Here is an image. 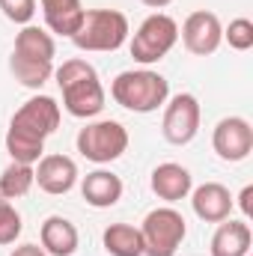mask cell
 I'll return each mask as SVG.
<instances>
[{"instance_id":"obj_1","label":"cell","mask_w":253,"mask_h":256,"mask_svg":"<svg viewBox=\"0 0 253 256\" xmlns=\"http://www.w3.org/2000/svg\"><path fill=\"white\" fill-rule=\"evenodd\" d=\"M57 84L63 90V108L78 116V120H92L104 110V86L98 80V72L96 66L74 57V60H66L57 72Z\"/></svg>"},{"instance_id":"obj_2","label":"cell","mask_w":253,"mask_h":256,"mask_svg":"<svg viewBox=\"0 0 253 256\" xmlns=\"http://www.w3.org/2000/svg\"><path fill=\"white\" fill-rule=\"evenodd\" d=\"M110 96L131 114H152L170 98V80L152 68H128L114 78Z\"/></svg>"},{"instance_id":"obj_3","label":"cell","mask_w":253,"mask_h":256,"mask_svg":"<svg viewBox=\"0 0 253 256\" xmlns=\"http://www.w3.org/2000/svg\"><path fill=\"white\" fill-rule=\"evenodd\" d=\"M128 18L120 9H86L72 42L80 51H120L128 39Z\"/></svg>"},{"instance_id":"obj_4","label":"cell","mask_w":253,"mask_h":256,"mask_svg":"<svg viewBox=\"0 0 253 256\" xmlns=\"http://www.w3.org/2000/svg\"><path fill=\"white\" fill-rule=\"evenodd\" d=\"M140 236H143L146 256H176V250L182 248V242L188 236V224H185L182 212H176L173 206H161L143 218Z\"/></svg>"},{"instance_id":"obj_5","label":"cell","mask_w":253,"mask_h":256,"mask_svg":"<svg viewBox=\"0 0 253 256\" xmlns=\"http://www.w3.org/2000/svg\"><path fill=\"white\" fill-rule=\"evenodd\" d=\"M176 42H179V24L170 15L155 12L137 27L134 39H131V57L140 66H152L164 60L176 48Z\"/></svg>"},{"instance_id":"obj_6","label":"cell","mask_w":253,"mask_h":256,"mask_svg":"<svg viewBox=\"0 0 253 256\" xmlns=\"http://www.w3.org/2000/svg\"><path fill=\"white\" fill-rule=\"evenodd\" d=\"M78 152L92 164H110L128 149V131L116 120H98L78 131Z\"/></svg>"},{"instance_id":"obj_7","label":"cell","mask_w":253,"mask_h":256,"mask_svg":"<svg viewBox=\"0 0 253 256\" xmlns=\"http://www.w3.org/2000/svg\"><path fill=\"white\" fill-rule=\"evenodd\" d=\"M200 102L190 92H179L164 102V120H161V134L173 146H188L200 131Z\"/></svg>"},{"instance_id":"obj_8","label":"cell","mask_w":253,"mask_h":256,"mask_svg":"<svg viewBox=\"0 0 253 256\" xmlns=\"http://www.w3.org/2000/svg\"><path fill=\"white\" fill-rule=\"evenodd\" d=\"M9 128L18 131V134H27V137H33V140H42V143H45V140L60 128V104H57L51 96H33L30 102H24V104L15 110Z\"/></svg>"},{"instance_id":"obj_9","label":"cell","mask_w":253,"mask_h":256,"mask_svg":"<svg viewBox=\"0 0 253 256\" xmlns=\"http://www.w3.org/2000/svg\"><path fill=\"white\" fill-rule=\"evenodd\" d=\"M179 36H182L185 48H188L194 57H208L224 42V24H220V18L214 12L196 9V12H190L188 18H185Z\"/></svg>"},{"instance_id":"obj_10","label":"cell","mask_w":253,"mask_h":256,"mask_svg":"<svg viewBox=\"0 0 253 256\" xmlns=\"http://www.w3.org/2000/svg\"><path fill=\"white\" fill-rule=\"evenodd\" d=\"M212 146L218 152V158L238 164L253 152V128L244 116H226L220 120L212 131Z\"/></svg>"},{"instance_id":"obj_11","label":"cell","mask_w":253,"mask_h":256,"mask_svg":"<svg viewBox=\"0 0 253 256\" xmlns=\"http://www.w3.org/2000/svg\"><path fill=\"white\" fill-rule=\"evenodd\" d=\"M36 185L51 196H63L78 182V164L68 155H42L33 167Z\"/></svg>"},{"instance_id":"obj_12","label":"cell","mask_w":253,"mask_h":256,"mask_svg":"<svg viewBox=\"0 0 253 256\" xmlns=\"http://www.w3.org/2000/svg\"><path fill=\"white\" fill-rule=\"evenodd\" d=\"M190 206H194V214H196L200 220H206V224H220V220L230 218L236 200H232V194H230L226 185H220V182H206V185H200V188L190 191Z\"/></svg>"},{"instance_id":"obj_13","label":"cell","mask_w":253,"mask_h":256,"mask_svg":"<svg viewBox=\"0 0 253 256\" xmlns=\"http://www.w3.org/2000/svg\"><path fill=\"white\" fill-rule=\"evenodd\" d=\"M149 185H152V194H155L158 200H164V202H179V200H185V196L194 191V179H190L188 167H182V164H176V161L158 164V167L152 170Z\"/></svg>"},{"instance_id":"obj_14","label":"cell","mask_w":253,"mask_h":256,"mask_svg":"<svg viewBox=\"0 0 253 256\" xmlns=\"http://www.w3.org/2000/svg\"><path fill=\"white\" fill-rule=\"evenodd\" d=\"M122 191H126L122 179L116 173H110V170H92L80 182V194H84L86 206H92V208H110V206H116L122 200Z\"/></svg>"},{"instance_id":"obj_15","label":"cell","mask_w":253,"mask_h":256,"mask_svg":"<svg viewBox=\"0 0 253 256\" xmlns=\"http://www.w3.org/2000/svg\"><path fill=\"white\" fill-rule=\"evenodd\" d=\"M39 242H42V250L48 256H72L78 250L80 236H78V226L68 218L51 214L39 230Z\"/></svg>"},{"instance_id":"obj_16","label":"cell","mask_w":253,"mask_h":256,"mask_svg":"<svg viewBox=\"0 0 253 256\" xmlns=\"http://www.w3.org/2000/svg\"><path fill=\"white\" fill-rule=\"evenodd\" d=\"M253 232L244 220H220L212 236V256H248L250 254Z\"/></svg>"},{"instance_id":"obj_17","label":"cell","mask_w":253,"mask_h":256,"mask_svg":"<svg viewBox=\"0 0 253 256\" xmlns=\"http://www.w3.org/2000/svg\"><path fill=\"white\" fill-rule=\"evenodd\" d=\"M54 54H57V45H54L51 33H45L42 27L24 24V30L15 36L12 57L30 60V63H54Z\"/></svg>"},{"instance_id":"obj_18","label":"cell","mask_w":253,"mask_h":256,"mask_svg":"<svg viewBox=\"0 0 253 256\" xmlns=\"http://www.w3.org/2000/svg\"><path fill=\"white\" fill-rule=\"evenodd\" d=\"M102 244L110 256H143L140 226H131V224H110L102 232Z\"/></svg>"},{"instance_id":"obj_19","label":"cell","mask_w":253,"mask_h":256,"mask_svg":"<svg viewBox=\"0 0 253 256\" xmlns=\"http://www.w3.org/2000/svg\"><path fill=\"white\" fill-rule=\"evenodd\" d=\"M33 185H36V179H33V164H18V161H12V164L0 173V196H3V200L27 196Z\"/></svg>"},{"instance_id":"obj_20","label":"cell","mask_w":253,"mask_h":256,"mask_svg":"<svg viewBox=\"0 0 253 256\" xmlns=\"http://www.w3.org/2000/svg\"><path fill=\"white\" fill-rule=\"evenodd\" d=\"M9 68H12L15 80L27 90H42L54 74V63H30L21 57H9Z\"/></svg>"},{"instance_id":"obj_21","label":"cell","mask_w":253,"mask_h":256,"mask_svg":"<svg viewBox=\"0 0 253 256\" xmlns=\"http://www.w3.org/2000/svg\"><path fill=\"white\" fill-rule=\"evenodd\" d=\"M6 152L12 155V161L18 164H36L45 152V143L42 140H33L27 134H18V131H6Z\"/></svg>"},{"instance_id":"obj_22","label":"cell","mask_w":253,"mask_h":256,"mask_svg":"<svg viewBox=\"0 0 253 256\" xmlns=\"http://www.w3.org/2000/svg\"><path fill=\"white\" fill-rule=\"evenodd\" d=\"M84 6H68V9H57V12H45V24L51 33H60V36H74L84 24Z\"/></svg>"},{"instance_id":"obj_23","label":"cell","mask_w":253,"mask_h":256,"mask_svg":"<svg viewBox=\"0 0 253 256\" xmlns=\"http://www.w3.org/2000/svg\"><path fill=\"white\" fill-rule=\"evenodd\" d=\"M224 39H226L230 48H236V51H250L253 48V21L250 18H236V21H230V27L224 30Z\"/></svg>"},{"instance_id":"obj_24","label":"cell","mask_w":253,"mask_h":256,"mask_svg":"<svg viewBox=\"0 0 253 256\" xmlns=\"http://www.w3.org/2000/svg\"><path fill=\"white\" fill-rule=\"evenodd\" d=\"M21 230H24V224H21V214L15 212V206L9 200L0 202V244H15Z\"/></svg>"},{"instance_id":"obj_25","label":"cell","mask_w":253,"mask_h":256,"mask_svg":"<svg viewBox=\"0 0 253 256\" xmlns=\"http://www.w3.org/2000/svg\"><path fill=\"white\" fill-rule=\"evenodd\" d=\"M0 9L15 24H30L36 15V0H0Z\"/></svg>"},{"instance_id":"obj_26","label":"cell","mask_w":253,"mask_h":256,"mask_svg":"<svg viewBox=\"0 0 253 256\" xmlns=\"http://www.w3.org/2000/svg\"><path fill=\"white\" fill-rule=\"evenodd\" d=\"M238 206H242V212H244V218L250 220V218H253V185H248L244 191L238 194Z\"/></svg>"},{"instance_id":"obj_27","label":"cell","mask_w":253,"mask_h":256,"mask_svg":"<svg viewBox=\"0 0 253 256\" xmlns=\"http://www.w3.org/2000/svg\"><path fill=\"white\" fill-rule=\"evenodd\" d=\"M42 12H57V9H68V6H80V0H39Z\"/></svg>"},{"instance_id":"obj_28","label":"cell","mask_w":253,"mask_h":256,"mask_svg":"<svg viewBox=\"0 0 253 256\" xmlns=\"http://www.w3.org/2000/svg\"><path fill=\"white\" fill-rule=\"evenodd\" d=\"M9 256H48V254H45L39 244H21V248H15Z\"/></svg>"},{"instance_id":"obj_29","label":"cell","mask_w":253,"mask_h":256,"mask_svg":"<svg viewBox=\"0 0 253 256\" xmlns=\"http://www.w3.org/2000/svg\"><path fill=\"white\" fill-rule=\"evenodd\" d=\"M143 6H149V9H164V6H170L173 0H140Z\"/></svg>"},{"instance_id":"obj_30","label":"cell","mask_w":253,"mask_h":256,"mask_svg":"<svg viewBox=\"0 0 253 256\" xmlns=\"http://www.w3.org/2000/svg\"><path fill=\"white\" fill-rule=\"evenodd\" d=\"M0 202H6V200H3V196H0Z\"/></svg>"}]
</instances>
